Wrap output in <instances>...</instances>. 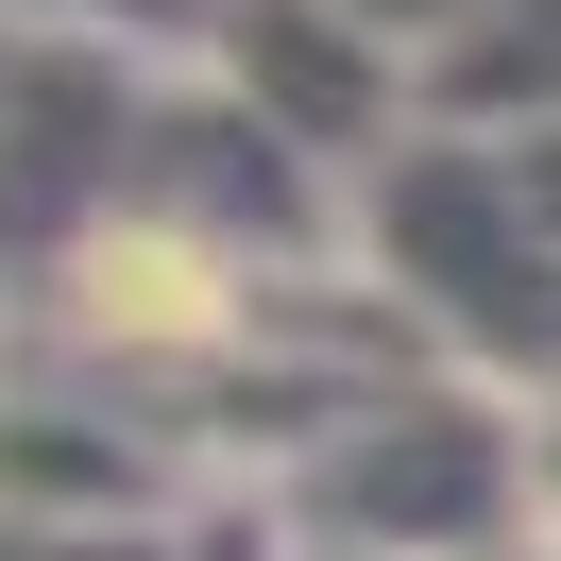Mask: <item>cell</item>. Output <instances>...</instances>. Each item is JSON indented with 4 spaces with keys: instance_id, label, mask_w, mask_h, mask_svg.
Returning <instances> with one entry per match:
<instances>
[{
    "instance_id": "cell-9",
    "label": "cell",
    "mask_w": 561,
    "mask_h": 561,
    "mask_svg": "<svg viewBox=\"0 0 561 561\" xmlns=\"http://www.w3.org/2000/svg\"><path fill=\"white\" fill-rule=\"evenodd\" d=\"M493 561H561V545H527V527H511V545H493Z\"/></svg>"
},
{
    "instance_id": "cell-2",
    "label": "cell",
    "mask_w": 561,
    "mask_h": 561,
    "mask_svg": "<svg viewBox=\"0 0 561 561\" xmlns=\"http://www.w3.org/2000/svg\"><path fill=\"white\" fill-rule=\"evenodd\" d=\"M255 511H273L289 545H341V561H493L527 527L511 391H477V375H391V391H357Z\"/></svg>"
},
{
    "instance_id": "cell-6",
    "label": "cell",
    "mask_w": 561,
    "mask_h": 561,
    "mask_svg": "<svg viewBox=\"0 0 561 561\" xmlns=\"http://www.w3.org/2000/svg\"><path fill=\"white\" fill-rule=\"evenodd\" d=\"M511 477H527V545H561V375L511 391Z\"/></svg>"
},
{
    "instance_id": "cell-10",
    "label": "cell",
    "mask_w": 561,
    "mask_h": 561,
    "mask_svg": "<svg viewBox=\"0 0 561 561\" xmlns=\"http://www.w3.org/2000/svg\"><path fill=\"white\" fill-rule=\"evenodd\" d=\"M289 561H341V545H289Z\"/></svg>"
},
{
    "instance_id": "cell-4",
    "label": "cell",
    "mask_w": 561,
    "mask_h": 561,
    "mask_svg": "<svg viewBox=\"0 0 561 561\" xmlns=\"http://www.w3.org/2000/svg\"><path fill=\"white\" fill-rule=\"evenodd\" d=\"M0 511L35 527H205V459L119 391H0Z\"/></svg>"
},
{
    "instance_id": "cell-1",
    "label": "cell",
    "mask_w": 561,
    "mask_h": 561,
    "mask_svg": "<svg viewBox=\"0 0 561 561\" xmlns=\"http://www.w3.org/2000/svg\"><path fill=\"white\" fill-rule=\"evenodd\" d=\"M341 221H357V273L391 289V323L443 341L477 391L561 375V221H545V187H527L511 137L409 119V137L341 187Z\"/></svg>"
},
{
    "instance_id": "cell-8",
    "label": "cell",
    "mask_w": 561,
    "mask_h": 561,
    "mask_svg": "<svg viewBox=\"0 0 561 561\" xmlns=\"http://www.w3.org/2000/svg\"><path fill=\"white\" fill-rule=\"evenodd\" d=\"M187 561H289V527H273V511H255V493H221V511H205V527H187Z\"/></svg>"
},
{
    "instance_id": "cell-5",
    "label": "cell",
    "mask_w": 561,
    "mask_h": 561,
    "mask_svg": "<svg viewBox=\"0 0 561 561\" xmlns=\"http://www.w3.org/2000/svg\"><path fill=\"white\" fill-rule=\"evenodd\" d=\"M409 119H443V137H561V0H459V35L409 69Z\"/></svg>"
},
{
    "instance_id": "cell-7",
    "label": "cell",
    "mask_w": 561,
    "mask_h": 561,
    "mask_svg": "<svg viewBox=\"0 0 561 561\" xmlns=\"http://www.w3.org/2000/svg\"><path fill=\"white\" fill-rule=\"evenodd\" d=\"M0 561H187V527H35V511H0Z\"/></svg>"
},
{
    "instance_id": "cell-3",
    "label": "cell",
    "mask_w": 561,
    "mask_h": 561,
    "mask_svg": "<svg viewBox=\"0 0 561 561\" xmlns=\"http://www.w3.org/2000/svg\"><path fill=\"white\" fill-rule=\"evenodd\" d=\"M187 69H221L289 153H323V171H375V153L409 137V51H391L357 0H205Z\"/></svg>"
}]
</instances>
